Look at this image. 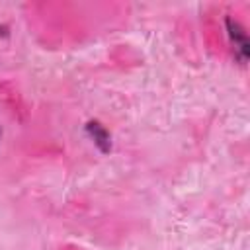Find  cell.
Masks as SVG:
<instances>
[{
	"label": "cell",
	"instance_id": "cell-1",
	"mask_svg": "<svg viewBox=\"0 0 250 250\" xmlns=\"http://www.w3.org/2000/svg\"><path fill=\"white\" fill-rule=\"evenodd\" d=\"M225 25H227L229 41L232 45V53L240 61V64H244L248 61V53H250V47H248L250 43H248V35L244 31V27L232 18H225Z\"/></svg>",
	"mask_w": 250,
	"mask_h": 250
},
{
	"label": "cell",
	"instance_id": "cell-3",
	"mask_svg": "<svg viewBox=\"0 0 250 250\" xmlns=\"http://www.w3.org/2000/svg\"><path fill=\"white\" fill-rule=\"evenodd\" d=\"M0 139H2V125H0Z\"/></svg>",
	"mask_w": 250,
	"mask_h": 250
},
{
	"label": "cell",
	"instance_id": "cell-2",
	"mask_svg": "<svg viewBox=\"0 0 250 250\" xmlns=\"http://www.w3.org/2000/svg\"><path fill=\"white\" fill-rule=\"evenodd\" d=\"M86 135L92 139V143L98 146L100 152L111 150V135L100 121H88L86 123Z\"/></svg>",
	"mask_w": 250,
	"mask_h": 250
}]
</instances>
